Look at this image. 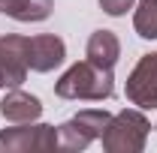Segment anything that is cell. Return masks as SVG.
<instances>
[{"label":"cell","mask_w":157,"mask_h":153,"mask_svg":"<svg viewBox=\"0 0 157 153\" xmlns=\"http://www.w3.org/2000/svg\"><path fill=\"white\" fill-rule=\"evenodd\" d=\"M55 93L60 99H97V102H103L115 93V78H112V69H100L91 60H82V63H73L58 78Z\"/></svg>","instance_id":"cell-1"},{"label":"cell","mask_w":157,"mask_h":153,"mask_svg":"<svg viewBox=\"0 0 157 153\" xmlns=\"http://www.w3.org/2000/svg\"><path fill=\"white\" fill-rule=\"evenodd\" d=\"M151 132V123L142 111H121L112 114L106 132H103V147L109 153H142L145 150V138Z\"/></svg>","instance_id":"cell-2"},{"label":"cell","mask_w":157,"mask_h":153,"mask_svg":"<svg viewBox=\"0 0 157 153\" xmlns=\"http://www.w3.org/2000/svg\"><path fill=\"white\" fill-rule=\"evenodd\" d=\"M112 114L103 108H85L76 117H70L63 126H58V141L63 150H85L91 141L103 138Z\"/></svg>","instance_id":"cell-3"},{"label":"cell","mask_w":157,"mask_h":153,"mask_svg":"<svg viewBox=\"0 0 157 153\" xmlns=\"http://www.w3.org/2000/svg\"><path fill=\"white\" fill-rule=\"evenodd\" d=\"M58 129L48 123L36 126H12V129H0V150L3 153H52L58 150Z\"/></svg>","instance_id":"cell-4"},{"label":"cell","mask_w":157,"mask_h":153,"mask_svg":"<svg viewBox=\"0 0 157 153\" xmlns=\"http://www.w3.org/2000/svg\"><path fill=\"white\" fill-rule=\"evenodd\" d=\"M27 51H30V39L18 33H6L0 36V87L12 90L27 78Z\"/></svg>","instance_id":"cell-5"},{"label":"cell","mask_w":157,"mask_h":153,"mask_svg":"<svg viewBox=\"0 0 157 153\" xmlns=\"http://www.w3.org/2000/svg\"><path fill=\"white\" fill-rule=\"evenodd\" d=\"M127 99L139 108H157V51L142 54L127 75Z\"/></svg>","instance_id":"cell-6"},{"label":"cell","mask_w":157,"mask_h":153,"mask_svg":"<svg viewBox=\"0 0 157 153\" xmlns=\"http://www.w3.org/2000/svg\"><path fill=\"white\" fill-rule=\"evenodd\" d=\"M67 57V45L63 39L55 33H39L30 39V51H27V66L33 72H52L55 66H60Z\"/></svg>","instance_id":"cell-7"},{"label":"cell","mask_w":157,"mask_h":153,"mask_svg":"<svg viewBox=\"0 0 157 153\" xmlns=\"http://www.w3.org/2000/svg\"><path fill=\"white\" fill-rule=\"evenodd\" d=\"M0 114L6 120H12V123H30V120H36L42 114V102L36 96L12 87L9 93L3 96V102H0Z\"/></svg>","instance_id":"cell-8"},{"label":"cell","mask_w":157,"mask_h":153,"mask_svg":"<svg viewBox=\"0 0 157 153\" xmlns=\"http://www.w3.org/2000/svg\"><path fill=\"white\" fill-rule=\"evenodd\" d=\"M88 60L100 66V69H112L121 57V42L112 30H94L91 39H88V48H85Z\"/></svg>","instance_id":"cell-9"},{"label":"cell","mask_w":157,"mask_h":153,"mask_svg":"<svg viewBox=\"0 0 157 153\" xmlns=\"http://www.w3.org/2000/svg\"><path fill=\"white\" fill-rule=\"evenodd\" d=\"M52 9V0H0V12L15 21H45Z\"/></svg>","instance_id":"cell-10"},{"label":"cell","mask_w":157,"mask_h":153,"mask_svg":"<svg viewBox=\"0 0 157 153\" xmlns=\"http://www.w3.org/2000/svg\"><path fill=\"white\" fill-rule=\"evenodd\" d=\"M133 27L142 39H157V3H142L133 12Z\"/></svg>","instance_id":"cell-11"},{"label":"cell","mask_w":157,"mask_h":153,"mask_svg":"<svg viewBox=\"0 0 157 153\" xmlns=\"http://www.w3.org/2000/svg\"><path fill=\"white\" fill-rule=\"evenodd\" d=\"M133 3L136 0H100V9L106 12V15H127L130 9H133Z\"/></svg>","instance_id":"cell-12"},{"label":"cell","mask_w":157,"mask_h":153,"mask_svg":"<svg viewBox=\"0 0 157 153\" xmlns=\"http://www.w3.org/2000/svg\"><path fill=\"white\" fill-rule=\"evenodd\" d=\"M142 3H157V0H142Z\"/></svg>","instance_id":"cell-13"}]
</instances>
